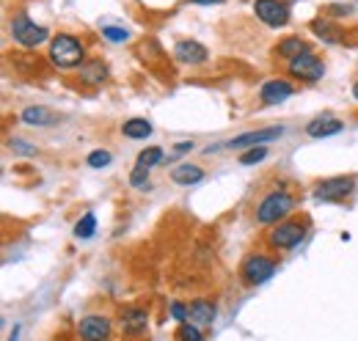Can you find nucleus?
Wrapping results in <instances>:
<instances>
[{
	"label": "nucleus",
	"mask_w": 358,
	"mask_h": 341,
	"mask_svg": "<svg viewBox=\"0 0 358 341\" xmlns=\"http://www.w3.org/2000/svg\"><path fill=\"white\" fill-rule=\"evenodd\" d=\"M83 58H86V47L78 36H69V34H58L52 42H50V61L58 66V69H72V66H83Z\"/></svg>",
	"instance_id": "1"
},
{
	"label": "nucleus",
	"mask_w": 358,
	"mask_h": 341,
	"mask_svg": "<svg viewBox=\"0 0 358 341\" xmlns=\"http://www.w3.org/2000/svg\"><path fill=\"white\" fill-rule=\"evenodd\" d=\"M292 210H295L292 193H287V190H273V193H268V196L259 201V207H257V223H262V226L278 223L281 217H287Z\"/></svg>",
	"instance_id": "2"
},
{
	"label": "nucleus",
	"mask_w": 358,
	"mask_h": 341,
	"mask_svg": "<svg viewBox=\"0 0 358 341\" xmlns=\"http://www.w3.org/2000/svg\"><path fill=\"white\" fill-rule=\"evenodd\" d=\"M303 237H306V223L303 220H284L268 234V245L275 251H289V248L301 245Z\"/></svg>",
	"instance_id": "3"
},
{
	"label": "nucleus",
	"mask_w": 358,
	"mask_h": 341,
	"mask_svg": "<svg viewBox=\"0 0 358 341\" xmlns=\"http://www.w3.org/2000/svg\"><path fill=\"white\" fill-rule=\"evenodd\" d=\"M240 275H243V281L248 286H259V284H265V281H270L275 275V261L262 254H251L243 261Z\"/></svg>",
	"instance_id": "4"
},
{
	"label": "nucleus",
	"mask_w": 358,
	"mask_h": 341,
	"mask_svg": "<svg viewBox=\"0 0 358 341\" xmlns=\"http://www.w3.org/2000/svg\"><path fill=\"white\" fill-rule=\"evenodd\" d=\"M353 190H356L353 176H334L314 187V198L317 201H345L348 196H353Z\"/></svg>",
	"instance_id": "5"
},
{
	"label": "nucleus",
	"mask_w": 358,
	"mask_h": 341,
	"mask_svg": "<svg viewBox=\"0 0 358 341\" xmlns=\"http://www.w3.org/2000/svg\"><path fill=\"white\" fill-rule=\"evenodd\" d=\"M287 69H289L292 78L306 80V83H317V80H322V75H325V64L314 55L312 50L303 52V55H298V58H292V61L287 64Z\"/></svg>",
	"instance_id": "6"
},
{
	"label": "nucleus",
	"mask_w": 358,
	"mask_h": 341,
	"mask_svg": "<svg viewBox=\"0 0 358 341\" xmlns=\"http://www.w3.org/2000/svg\"><path fill=\"white\" fill-rule=\"evenodd\" d=\"M11 36H14V42H20L22 47H36V44L45 42L50 34H47L45 25H36L25 14H17L11 20Z\"/></svg>",
	"instance_id": "7"
},
{
	"label": "nucleus",
	"mask_w": 358,
	"mask_h": 341,
	"mask_svg": "<svg viewBox=\"0 0 358 341\" xmlns=\"http://www.w3.org/2000/svg\"><path fill=\"white\" fill-rule=\"evenodd\" d=\"M254 11L270 28H284L289 22V6L284 0H254Z\"/></svg>",
	"instance_id": "8"
},
{
	"label": "nucleus",
	"mask_w": 358,
	"mask_h": 341,
	"mask_svg": "<svg viewBox=\"0 0 358 341\" xmlns=\"http://www.w3.org/2000/svg\"><path fill=\"white\" fill-rule=\"evenodd\" d=\"M80 341H108L110 339V319L105 314H89L78 325Z\"/></svg>",
	"instance_id": "9"
},
{
	"label": "nucleus",
	"mask_w": 358,
	"mask_h": 341,
	"mask_svg": "<svg viewBox=\"0 0 358 341\" xmlns=\"http://www.w3.org/2000/svg\"><path fill=\"white\" fill-rule=\"evenodd\" d=\"M119 325H122V333L130 336V339L143 336L146 328H149V311L141 308V305H127L122 311V317H119Z\"/></svg>",
	"instance_id": "10"
},
{
	"label": "nucleus",
	"mask_w": 358,
	"mask_h": 341,
	"mask_svg": "<svg viewBox=\"0 0 358 341\" xmlns=\"http://www.w3.org/2000/svg\"><path fill=\"white\" fill-rule=\"evenodd\" d=\"M284 132V127H265V129H254V132H243L237 138H231L229 143H224L226 149H257V146H265L268 140L278 138Z\"/></svg>",
	"instance_id": "11"
},
{
	"label": "nucleus",
	"mask_w": 358,
	"mask_h": 341,
	"mask_svg": "<svg viewBox=\"0 0 358 341\" xmlns=\"http://www.w3.org/2000/svg\"><path fill=\"white\" fill-rule=\"evenodd\" d=\"M207 47L199 42H193V39H182L177 42L174 47V58H177L179 64H190V66H196V64H204L207 61Z\"/></svg>",
	"instance_id": "12"
},
{
	"label": "nucleus",
	"mask_w": 358,
	"mask_h": 341,
	"mask_svg": "<svg viewBox=\"0 0 358 341\" xmlns=\"http://www.w3.org/2000/svg\"><path fill=\"white\" fill-rule=\"evenodd\" d=\"M342 129H345V124L336 116H317L314 122L306 124V135L309 138H331V135H339Z\"/></svg>",
	"instance_id": "13"
},
{
	"label": "nucleus",
	"mask_w": 358,
	"mask_h": 341,
	"mask_svg": "<svg viewBox=\"0 0 358 341\" xmlns=\"http://www.w3.org/2000/svg\"><path fill=\"white\" fill-rule=\"evenodd\" d=\"M292 94H295V88H292V83H287V80H268V83L262 85V91H259V96H262L265 105H278V102L289 99Z\"/></svg>",
	"instance_id": "14"
},
{
	"label": "nucleus",
	"mask_w": 358,
	"mask_h": 341,
	"mask_svg": "<svg viewBox=\"0 0 358 341\" xmlns=\"http://www.w3.org/2000/svg\"><path fill=\"white\" fill-rule=\"evenodd\" d=\"M20 122L28 124V127H50V124L58 122V116H55L52 110L42 108V105H31V108H25V110L20 113Z\"/></svg>",
	"instance_id": "15"
},
{
	"label": "nucleus",
	"mask_w": 358,
	"mask_h": 341,
	"mask_svg": "<svg viewBox=\"0 0 358 341\" xmlns=\"http://www.w3.org/2000/svg\"><path fill=\"white\" fill-rule=\"evenodd\" d=\"M187 311H190V319H193L196 325H213V322H215V314H218L215 303L207 298L193 300V303L187 305Z\"/></svg>",
	"instance_id": "16"
},
{
	"label": "nucleus",
	"mask_w": 358,
	"mask_h": 341,
	"mask_svg": "<svg viewBox=\"0 0 358 341\" xmlns=\"http://www.w3.org/2000/svg\"><path fill=\"white\" fill-rule=\"evenodd\" d=\"M171 179L177 184H182V187H190V184H196V182L204 179V170L199 168V166H193V163H179L177 168L171 170Z\"/></svg>",
	"instance_id": "17"
},
{
	"label": "nucleus",
	"mask_w": 358,
	"mask_h": 341,
	"mask_svg": "<svg viewBox=\"0 0 358 341\" xmlns=\"http://www.w3.org/2000/svg\"><path fill=\"white\" fill-rule=\"evenodd\" d=\"M303 52H309V47H306L303 39H298V36H289V39L278 42V47H275V55L278 58H287V61H292V58H298Z\"/></svg>",
	"instance_id": "18"
},
{
	"label": "nucleus",
	"mask_w": 358,
	"mask_h": 341,
	"mask_svg": "<svg viewBox=\"0 0 358 341\" xmlns=\"http://www.w3.org/2000/svg\"><path fill=\"white\" fill-rule=\"evenodd\" d=\"M312 31L322 39V42H328V44H339L342 39H345V36H339L342 31H339V28H334V25H331L328 20H322V17H317V20H314Z\"/></svg>",
	"instance_id": "19"
},
{
	"label": "nucleus",
	"mask_w": 358,
	"mask_h": 341,
	"mask_svg": "<svg viewBox=\"0 0 358 341\" xmlns=\"http://www.w3.org/2000/svg\"><path fill=\"white\" fill-rule=\"evenodd\" d=\"M80 78H83L86 83H105V78H108V66H105L99 58H94V61H89V64L80 66Z\"/></svg>",
	"instance_id": "20"
},
{
	"label": "nucleus",
	"mask_w": 358,
	"mask_h": 341,
	"mask_svg": "<svg viewBox=\"0 0 358 341\" xmlns=\"http://www.w3.org/2000/svg\"><path fill=\"white\" fill-rule=\"evenodd\" d=\"M122 132H124L127 138H135V140H146V138L152 135V124H149L146 119H130V122H124Z\"/></svg>",
	"instance_id": "21"
},
{
	"label": "nucleus",
	"mask_w": 358,
	"mask_h": 341,
	"mask_svg": "<svg viewBox=\"0 0 358 341\" xmlns=\"http://www.w3.org/2000/svg\"><path fill=\"white\" fill-rule=\"evenodd\" d=\"M163 149L160 146H149V149H143L141 154H138V166H143V168H155V166H160L163 163Z\"/></svg>",
	"instance_id": "22"
},
{
	"label": "nucleus",
	"mask_w": 358,
	"mask_h": 341,
	"mask_svg": "<svg viewBox=\"0 0 358 341\" xmlns=\"http://www.w3.org/2000/svg\"><path fill=\"white\" fill-rule=\"evenodd\" d=\"M94 231H96V217H94V212H86L75 223V237H80V240H89Z\"/></svg>",
	"instance_id": "23"
},
{
	"label": "nucleus",
	"mask_w": 358,
	"mask_h": 341,
	"mask_svg": "<svg viewBox=\"0 0 358 341\" xmlns=\"http://www.w3.org/2000/svg\"><path fill=\"white\" fill-rule=\"evenodd\" d=\"M102 39H108V42L113 44H122L130 39V31L127 28H119V25H105L102 28Z\"/></svg>",
	"instance_id": "24"
},
{
	"label": "nucleus",
	"mask_w": 358,
	"mask_h": 341,
	"mask_svg": "<svg viewBox=\"0 0 358 341\" xmlns=\"http://www.w3.org/2000/svg\"><path fill=\"white\" fill-rule=\"evenodd\" d=\"M268 157V146H257V149H248L245 154H240V166H257Z\"/></svg>",
	"instance_id": "25"
},
{
	"label": "nucleus",
	"mask_w": 358,
	"mask_h": 341,
	"mask_svg": "<svg viewBox=\"0 0 358 341\" xmlns=\"http://www.w3.org/2000/svg\"><path fill=\"white\" fill-rule=\"evenodd\" d=\"M130 184H133V187H138V190H146V187H149V168L135 166L133 173H130Z\"/></svg>",
	"instance_id": "26"
},
{
	"label": "nucleus",
	"mask_w": 358,
	"mask_h": 341,
	"mask_svg": "<svg viewBox=\"0 0 358 341\" xmlns=\"http://www.w3.org/2000/svg\"><path fill=\"white\" fill-rule=\"evenodd\" d=\"M177 341H204L201 339V333H199V328L196 325H190V322H182L177 331Z\"/></svg>",
	"instance_id": "27"
},
{
	"label": "nucleus",
	"mask_w": 358,
	"mask_h": 341,
	"mask_svg": "<svg viewBox=\"0 0 358 341\" xmlns=\"http://www.w3.org/2000/svg\"><path fill=\"white\" fill-rule=\"evenodd\" d=\"M110 160H113V157H110V152H105V149H96V152H91L89 157H86V163H89L91 168H105Z\"/></svg>",
	"instance_id": "28"
},
{
	"label": "nucleus",
	"mask_w": 358,
	"mask_h": 341,
	"mask_svg": "<svg viewBox=\"0 0 358 341\" xmlns=\"http://www.w3.org/2000/svg\"><path fill=\"white\" fill-rule=\"evenodd\" d=\"M171 317L182 325V322L190 319V311H187V305H182V303H171Z\"/></svg>",
	"instance_id": "29"
},
{
	"label": "nucleus",
	"mask_w": 358,
	"mask_h": 341,
	"mask_svg": "<svg viewBox=\"0 0 358 341\" xmlns=\"http://www.w3.org/2000/svg\"><path fill=\"white\" fill-rule=\"evenodd\" d=\"M325 11H328V14H334V17H348L353 8H350V6H339V3H336V6H328Z\"/></svg>",
	"instance_id": "30"
},
{
	"label": "nucleus",
	"mask_w": 358,
	"mask_h": 341,
	"mask_svg": "<svg viewBox=\"0 0 358 341\" xmlns=\"http://www.w3.org/2000/svg\"><path fill=\"white\" fill-rule=\"evenodd\" d=\"M11 149H17V152H22V154H36V149H34V146H28L25 140H17V138L11 140Z\"/></svg>",
	"instance_id": "31"
},
{
	"label": "nucleus",
	"mask_w": 358,
	"mask_h": 341,
	"mask_svg": "<svg viewBox=\"0 0 358 341\" xmlns=\"http://www.w3.org/2000/svg\"><path fill=\"white\" fill-rule=\"evenodd\" d=\"M190 149H193V143H190V140H182V143H177L174 154H182V152H190Z\"/></svg>",
	"instance_id": "32"
},
{
	"label": "nucleus",
	"mask_w": 358,
	"mask_h": 341,
	"mask_svg": "<svg viewBox=\"0 0 358 341\" xmlns=\"http://www.w3.org/2000/svg\"><path fill=\"white\" fill-rule=\"evenodd\" d=\"M190 3H199V6H213V3H224V0H190Z\"/></svg>",
	"instance_id": "33"
},
{
	"label": "nucleus",
	"mask_w": 358,
	"mask_h": 341,
	"mask_svg": "<svg viewBox=\"0 0 358 341\" xmlns=\"http://www.w3.org/2000/svg\"><path fill=\"white\" fill-rule=\"evenodd\" d=\"M353 96H356V99H358V83L353 85Z\"/></svg>",
	"instance_id": "34"
}]
</instances>
